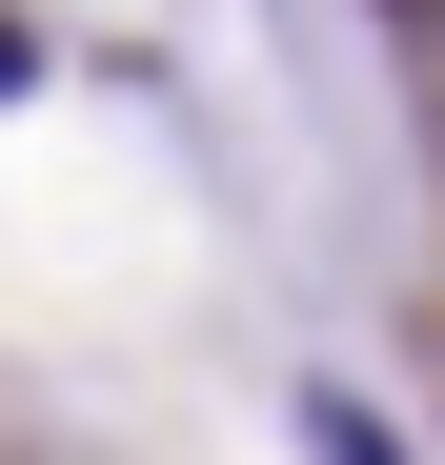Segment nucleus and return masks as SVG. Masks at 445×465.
Segmentation results:
<instances>
[{"label":"nucleus","instance_id":"nucleus-1","mask_svg":"<svg viewBox=\"0 0 445 465\" xmlns=\"http://www.w3.org/2000/svg\"><path fill=\"white\" fill-rule=\"evenodd\" d=\"M304 465H405V445H385V425H364V405H344V384H304Z\"/></svg>","mask_w":445,"mask_h":465},{"label":"nucleus","instance_id":"nucleus-2","mask_svg":"<svg viewBox=\"0 0 445 465\" xmlns=\"http://www.w3.org/2000/svg\"><path fill=\"white\" fill-rule=\"evenodd\" d=\"M21 82H41V41H21V21H0V102H21Z\"/></svg>","mask_w":445,"mask_h":465},{"label":"nucleus","instance_id":"nucleus-3","mask_svg":"<svg viewBox=\"0 0 445 465\" xmlns=\"http://www.w3.org/2000/svg\"><path fill=\"white\" fill-rule=\"evenodd\" d=\"M385 21H445V0H385Z\"/></svg>","mask_w":445,"mask_h":465}]
</instances>
